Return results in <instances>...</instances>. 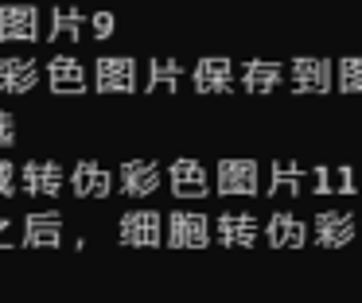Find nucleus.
I'll return each instance as SVG.
<instances>
[{
    "label": "nucleus",
    "mask_w": 362,
    "mask_h": 303,
    "mask_svg": "<svg viewBox=\"0 0 362 303\" xmlns=\"http://www.w3.org/2000/svg\"><path fill=\"white\" fill-rule=\"evenodd\" d=\"M121 233V245H133V249H156L164 245V218L156 210H129L117 225Z\"/></svg>",
    "instance_id": "f257e3e1"
},
{
    "label": "nucleus",
    "mask_w": 362,
    "mask_h": 303,
    "mask_svg": "<svg viewBox=\"0 0 362 303\" xmlns=\"http://www.w3.org/2000/svg\"><path fill=\"white\" fill-rule=\"evenodd\" d=\"M94 90L98 93H133L136 90V59H129V54H105V59H98Z\"/></svg>",
    "instance_id": "f03ea898"
},
{
    "label": "nucleus",
    "mask_w": 362,
    "mask_h": 303,
    "mask_svg": "<svg viewBox=\"0 0 362 303\" xmlns=\"http://www.w3.org/2000/svg\"><path fill=\"white\" fill-rule=\"evenodd\" d=\"M40 39V8L0 4V43H35Z\"/></svg>",
    "instance_id": "7ed1b4c3"
},
{
    "label": "nucleus",
    "mask_w": 362,
    "mask_h": 303,
    "mask_svg": "<svg viewBox=\"0 0 362 303\" xmlns=\"http://www.w3.org/2000/svg\"><path fill=\"white\" fill-rule=\"evenodd\" d=\"M168 245L172 249H203L211 245V222L199 210H175L168 218Z\"/></svg>",
    "instance_id": "20e7f679"
},
{
    "label": "nucleus",
    "mask_w": 362,
    "mask_h": 303,
    "mask_svg": "<svg viewBox=\"0 0 362 303\" xmlns=\"http://www.w3.org/2000/svg\"><path fill=\"white\" fill-rule=\"evenodd\" d=\"M292 90L296 93H327V90H335V66H331L327 59H315V54L292 59Z\"/></svg>",
    "instance_id": "39448f33"
},
{
    "label": "nucleus",
    "mask_w": 362,
    "mask_h": 303,
    "mask_svg": "<svg viewBox=\"0 0 362 303\" xmlns=\"http://www.w3.org/2000/svg\"><path fill=\"white\" fill-rule=\"evenodd\" d=\"M257 163L253 160H222L214 171V191L218 194H257Z\"/></svg>",
    "instance_id": "423d86ee"
},
{
    "label": "nucleus",
    "mask_w": 362,
    "mask_h": 303,
    "mask_svg": "<svg viewBox=\"0 0 362 303\" xmlns=\"http://www.w3.org/2000/svg\"><path fill=\"white\" fill-rule=\"evenodd\" d=\"M168 183H172L175 198H206L211 194V175L199 160H175L168 167Z\"/></svg>",
    "instance_id": "0eeeda50"
},
{
    "label": "nucleus",
    "mask_w": 362,
    "mask_h": 303,
    "mask_svg": "<svg viewBox=\"0 0 362 303\" xmlns=\"http://www.w3.org/2000/svg\"><path fill=\"white\" fill-rule=\"evenodd\" d=\"M47 85L59 97H78V93H86V70L74 54H55L47 62Z\"/></svg>",
    "instance_id": "6e6552de"
},
{
    "label": "nucleus",
    "mask_w": 362,
    "mask_h": 303,
    "mask_svg": "<svg viewBox=\"0 0 362 303\" xmlns=\"http://www.w3.org/2000/svg\"><path fill=\"white\" fill-rule=\"evenodd\" d=\"M63 241V214L59 210H32L24 218V245L28 249H55Z\"/></svg>",
    "instance_id": "1a4fd4ad"
},
{
    "label": "nucleus",
    "mask_w": 362,
    "mask_h": 303,
    "mask_svg": "<svg viewBox=\"0 0 362 303\" xmlns=\"http://www.w3.org/2000/svg\"><path fill=\"white\" fill-rule=\"evenodd\" d=\"M66 183V171L55 160H28L24 163V191L35 198H55Z\"/></svg>",
    "instance_id": "9d476101"
},
{
    "label": "nucleus",
    "mask_w": 362,
    "mask_h": 303,
    "mask_svg": "<svg viewBox=\"0 0 362 303\" xmlns=\"http://www.w3.org/2000/svg\"><path fill=\"white\" fill-rule=\"evenodd\" d=\"M117 186L129 194V198H144V194H152L160 186V163H152V160H129V163H121Z\"/></svg>",
    "instance_id": "9b49d317"
},
{
    "label": "nucleus",
    "mask_w": 362,
    "mask_h": 303,
    "mask_svg": "<svg viewBox=\"0 0 362 303\" xmlns=\"http://www.w3.org/2000/svg\"><path fill=\"white\" fill-rule=\"evenodd\" d=\"M195 90L199 93H226L234 90V62L222 54H206L195 62Z\"/></svg>",
    "instance_id": "f8f14e48"
},
{
    "label": "nucleus",
    "mask_w": 362,
    "mask_h": 303,
    "mask_svg": "<svg viewBox=\"0 0 362 303\" xmlns=\"http://www.w3.org/2000/svg\"><path fill=\"white\" fill-rule=\"evenodd\" d=\"M71 191L78 194V198H105V194L113 191V175L94 160H78L71 171Z\"/></svg>",
    "instance_id": "ddd939ff"
},
{
    "label": "nucleus",
    "mask_w": 362,
    "mask_h": 303,
    "mask_svg": "<svg viewBox=\"0 0 362 303\" xmlns=\"http://www.w3.org/2000/svg\"><path fill=\"white\" fill-rule=\"evenodd\" d=\"M354 218L343 214V210H323L320 218H315V241H320L323 249H343L354 241Z\"/></svg>",
    "instance_id": "4468645a"
},
{
    "label": "nucleus",
    "mask_w": 362,
    "mask_h": 303,
    "mask_svg": "<svg viewBox=\"0 0 362 303\" xmlns=\"http://www.w3.org/2000/svg\"><path fill=\"white\" fill-rule=\"evenodd\" d=\"M40 85L35 59H0V93H32Z\"/></svg>",
    "instance_id": "2eb2a0df"
},
{
    "label": "nucleus",
    "mask_w": 362,
    "mask_h": 303,
    "mask_svg": "<svg viewBox=\"0 0 362 303\" xmlns=\"http://www.w3.org/2000/svg\"><path fill=\"white\" fill-rule=\"evenodd\" d=\"M214 237H218V245L250 249V245H257V222L250 214H222L214 222Z\"/></svg>",
    "instance_id": "dca6fc26"
},
{
    "label": "nucleus",
    "mask_w": 362,
    "mask_h": 303,
    "mask_svg": "<svg viewBox=\"0 0 362 303\" xmlns=\"http://www.w3.org/2000/svg\"><path fill=\"white\" fill-rule=\"evenodd\" d=\"M265 241L269 245H276V249H300V245H308V225L300 222L296 214H284V210H276L273 218H269V225H265Z\"/></svg>",
    "instance_id": "f3484780"
},
{
    "label": "nucleus",
    "mask_w": 362,
    "mask_h": 303,
    "mask_svg": "<svg viewBox=\"0 0 362 303\" xmlns=\"http://www.w3.org/2000/svg\"><path fill=\"white\" fill-rule=\"evenodd\" d=\"M284 78V66L281 62H269V59H250L242 66V85L250 93H273Z\"/></svg>",
    "instance_id": "a211bd4d"
},
{
    "label": "nucleus",
    "mask_w": 362,
    "mask_h": 303,
    "mask_svg": "<svg viewBox=\"0 0 362 303\" xmlns=\"http://www.w3.org/2000/svg\"><path fill=\"white\" fill-rule=\"evenodd\" d=\"M82 31H86V16L78 12L74 4H55V12H51V43L55 39H82Z\"/></svg>",
    "instance_id": "6ab92c4d"
},
{
    "label": "nucleus",
    "mask_w": 362,
    "mask_h": 303,
    "mask_svg": "<svg viewBox=\"0 0 362 303\" xmlns=\"http://www.w3.org/2000/svg\"><path fill=\"white\" fill-rule=\"evenodd\" d=\"M183 82V62L180 59H164V54H156V59L148 62V85L144 90H180Z\"/></svg>",
    "instance_id": "aec40b11"
},
{
    "label": "nucleus",
    "mask_w": 362,
    "mask_h": 303,
    "mask_svg": "<svg viewBox=\"0 0 362 303\" xmlns=\"http://www.w3.org/2000/svg\"><path fill=\"white\" fill-rule=\"evenodd\" d=\"M312 175H315V191H320V194H331V191L354 194V191H358V183H354V171H351V167H315Z\"/></svg>",
    "instance_id": "412c9836"
},
{
    "label": "nucleus",
    "mask_w": 362,
    "mask_h": 303,
    "mask_svg": "<svg viewBox=\"0 0 362 303\" xmlns=\"http://www.w3.org/2000/svg\"><path fill=\"white\" fill-rule=\"evenodd\" d=\"M269 194H300V179H304V167H300L296 160H273V167H269Z\"/></svg>",
    "instance_id": "4be33fe9"
},
{
    "label": "nucleus",
    "mask_w": 362,
    "mask_h": 303,
    "mask_svg": "<svg viewBox=\"0 0 362 303\" xmlns=\"http://www.w3.org/2000/svg\"><path fill=\"white\" fill-rule=\"evenodd\" d=\"M335 85L343 93H362V54H346V59H339Z\"/></svg>",
    "instance_id": "5701e85b"
},
{
    "label": "nucleus",
    "mask_w": 362,
    "mask_h": 303,
    "mask_svg": "<svg viewBox=\"0 0 362 303\" xmlns=\"http://www.w3.org/2000/svg\"><path fill=\"white\" fill-rule=\"evenodd\" d=\"M90 28H94L98 39H110L113 28H117V20H113V12H94L90 16Z\"/></svg>",
    "instance_id": "b1692460"
},
{
    "label": "nucleus",
    "mask_w": 362,
    "mask_h": 303,
    "mask_svg": "<svg viewBox=\"0 0 362 303\" xmlns=\"http://www.w3.org/2000/svg\"><path fill=\"white\" fill-rule=\"evenodd\" d=\"M12 194H16V167L0 160V198H12Z\"/></svg>",
    "instance_id": "393cba45"
},
{
    "label": "nucleus",
    "mask_w": 362,
    "mask_h": 303,
    "mask_svg": "<svg viewBox=\"0 0 362 303\" xmlns=\"http://www.w3.org/2000/svg\"><path fill=\"white\" fill-rule=\"evenodd\" d=\"M16 140V121H12L8 109H0V148H8Z\"/></svg>",
    "instance_id": "a878e982"
},
{
    "label": "nucleus",
    "mask_w": 362,
    "mask_h": 303,
    "mask_svg": "<svg viewBox=\"0 0 362 303\" xmlns=\"http://www.w3.org/2000/svg\"><path fill=\"white\" fill-rule=\"evenodd\" d=\"M4 233H8V218L0 214V237H4ZM0 249H12V241H0Z\"/></svg>",
    "instance_id": "bb28decb"
}]
</instances>
